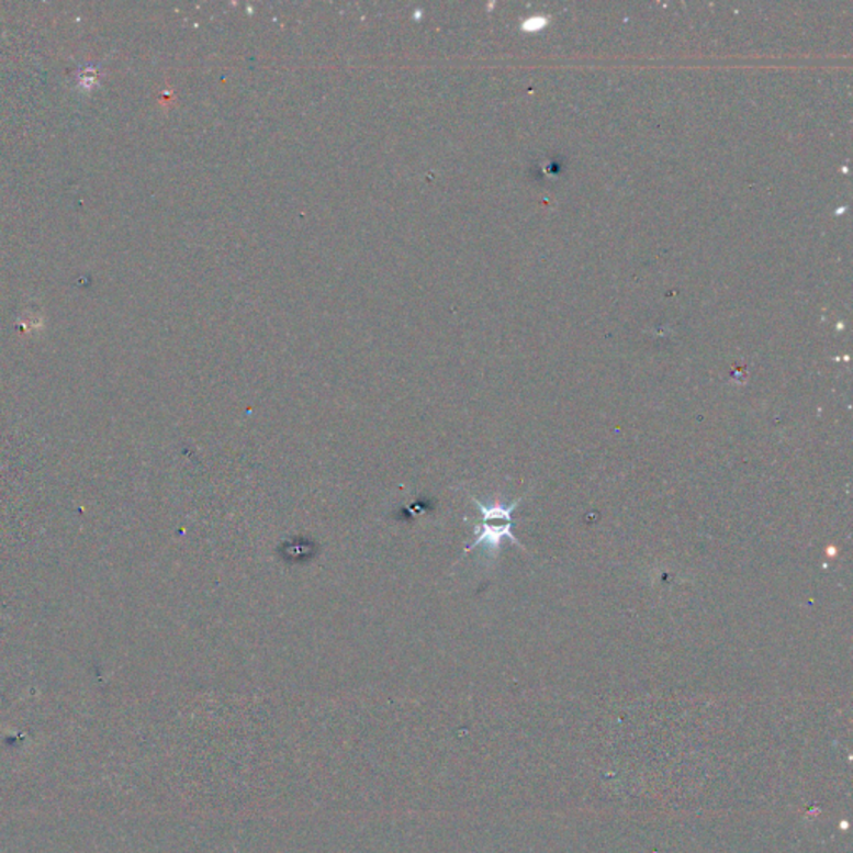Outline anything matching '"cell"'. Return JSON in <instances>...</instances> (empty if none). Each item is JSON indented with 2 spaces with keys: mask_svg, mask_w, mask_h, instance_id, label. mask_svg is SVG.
<instances>
[{
  "mask_svg": "<svg viewBox=\"0 0 853 853\" xmlns=\"http://www.w3.org/2000/svg\"><path fill=\"white\" fill-rule=\"evenodd\" d=\"M473 504L478 505L479 510H481L482 524L478 527L475 542H473L472 546L467 547L465 553H469L470 550H473L479 546L489 547L491 550L498 549L505 537L510 539L512 542L517 543V546H520V542H518V540L515 539L514 534H512V527H514V524H512V512L520 504V501L514 502V504L508 505V507H504V505H492V507H487V505L481 504L478 498H473Z\"/></svg>",
  "mask_w": 853,
  "mask_h": 853,
  "instance_id": "obj_1",
  "label": "cell"
}]
</instances>
